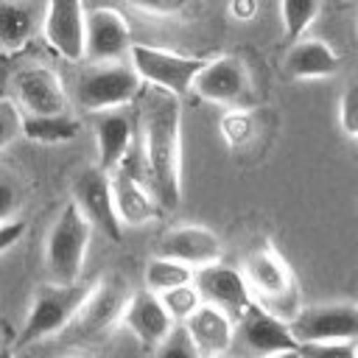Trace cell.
<instances>
[{"label":"cell","mask_w":358,"mask_h":358,"mask_svg":"<svg viewBox=\"0 0 358 358\" xmlns=\"http://www.w3.org/2000/svg\"><path fill=\"white\" fill-rule=\"evenodd\" d=\"M20 210V187L8 176H0V224L14 221Z\"/></svg>","instance_id":"32"},{"label":"cell","mask_w":358,"mask_h":358,"mask_svg":"<svg viewBox=\"0 0 358 358\" xmlns=\"http://www.w3.org/2000/svg\"><path fill=\"white\" fill-rule=\"evenodd\" d=\"M87 294H90V285H81V282H67V285L64 282H48V285H39L34 299H31L20 341L31 344V341H39V338H48V336L64 330L76 319V313L84 305Z\"/></svg>","instance_id":"4"},{"label":"cell","mask_w":358,"mask_h":358,"mask_svg":"<svg viewBox=\"0 0 358 358\" xmlns=\"http://www.w3.org/2000/svg\"><path fill=\"white\" fill-rule=\"evenodd\" d=\"M81 131V123L62 112V115H22L20 134L31 143L39 145H56V143H70Z\"/></svg>","instance_id":"22"},{"label":"cell","mask_w":358,"mask_h":358,"mask_svg":"<svg viewBox=\"0 0 358 358\" xmlns=\"http://www.w3.org/2000/svg\"><path fill=\"white\" fill-rule=\"evenodd\" d=\"M229 14L238 22H246L257 14V0H229Z\"/></svg>","instance_id":"35"},{"label":"cell","mask_w":358,"mask_h":358,"mask_svg":"<svg viewBox=\"0 0 358 358\" xmlns=\"http://www.w3.org/2000/svg\"><path fill=\"white\" fill-rule=\"evenodd\" d=\"M341 67V56L324 39H296L285 56V70L291 78H324Z\"/></svg>","instance_id":"21"},{"label":"cell","mask_w":358,"mask_h":358,"mask_svg":"<svg viewBox=\"0 0 358 358\" xmlns=\"http://www.w3.org/2000/svg\"><path fill=\"white\" fill-rule=\"evenodd\" d=\"M296 344L316 341H350L358 333V305L355 302H327L316 308H302L288 324Z\"/></svg>","instance_id":"7"},{"label":"cell","mask_w":358,"mask_h":358,"mask_svg":"<svg viewBox=\"0 0 358 358\" xmlns=\"http://www.w3.org/2000/svg\"><path fill=\"white\" fill-rule=\"evenodd\" d=\"M263 358H299L296 350H285V352H274V355H263Z\"/></svg>","instance_id":"36"},{"label":"cell","mask_w":358,"mask_h":358,"mask_svg":"<svg viewBox=\"0 0 358 358\" xmlns=\"http://www.w3.org/2000/svg\"><path fill=\"white\" fill-rule=\"evenodd\" d=\"M20 126H22V115L11 101H0V151L20 137Z\"/></svg>","instance_id":"31"},{"label":"cell","mask_w":358,"mask_h":358,"mask_svg":"<svg viewBox=\"0 0 358 358\" xmlns=\"http://www.w3.org/2000/svg\"><path fill=\"white\" fill-rule=\"evenodd\" d=\"M193 285L201 296V302L224 310L229 319H241L252 308V294L238 268L213 263L193 271Z\"/></svg>","instance_id":"10"},{"label":"cell","mask_w":358,"mask_h":358,"mask_svg":"<svg viewBox=\"0 0 358 358\" xmlns=\"http://www.w3.org/2000/svg\"><path fill=\"white\" fill-rule=\"evenodd\" d=\"M90 238H92V227L78 213V207L73 201L62 207L45 241V266L50 271V282H64V285L78 282Z\"/></svg>","instance_id":"3"},{"label":"cell","mask_w":358,"mask_h":358,"mask_svg":"<svg viewBox=\"0 0 358 358\" xmlns=\"http://www.w3.org/2000/svg\"><path fill=\"white\" fill-rule=\"evenodd\" d=\"M338 129L355 140L358 137V98H355V87L350 84L344 90V95L338 98Z\"/></svg>","instance_id":"29"},{"label":"cell","mask_w":358,"mask_h":358,"mask_svg":"<svg viewBox=\"0 0 358 358\" xmlns=\"http://www.w3.org/2000/svg\"><path fill=\"white\" fill-rule=\"evenodd\" d=\"M159 302H162V308L168 310V316L173 319V324H176V322L182 324V322L201 305V296H199L196 285L187 282V285H179V288H171V291L159 294Z\"/></svg>","instance_id":"26"},{"label":"cell","mask_w":358,"mask_h":358,"mask_svg":"<svg viewBox=\"0 0 358 358\" xmlns=\"http://www.w3.org/2000/svg\"><path fill=\"white\" fill-rule=\"evenodd\" d=\"M0 358H14V352H11L8 347H3V350H0Z\"/></svg>","instance_id":"37"},{"label":"cell","mask_w":358,"mask_h":358,"mask_svg":"<svg viewBox=\"0 0 358 358\" xmlns=\"http://www.w3.org/2000/svg\"><path fill=\"white\" fill-rule=\"evenodd\" d=\"M238 336L243 338V347L263 358V355H274V352H285V350H296V341L288 330L285 322L268 316L263 308H257L252 302V308L241 316V327Z\"/></svg>","instance_id":"18"},{"label":"cell","mask_w":358,"mask_h":358,"mask_svg":"<svg viewBox=\"0 0 358 358\" xmlns=\"http://www.w3.org/2000/svg\"><path fill=\"white\" fill-rule=\"evenodd\" d=\"M190 90L204 101L235 106V103H243L246 95L252 92V78L246 64L238 56H218L213 62H204Z\"/></svg>","instance_id":"11"},{"label":"cell","mask_w":358,"mask_h":358,"mask_svg":"<svg viewBox=\"0 0 358 358\" xmlns=\"http://www.w3.org/2000/svg\"><path fill=\"white\" fill-rule=\"evenodd\" d=\"M109 185H112V204H115L120 224L143 227L159 215V204L154 201L145 182H140L137 176H131L126 171H112Z\"/></svg>","instance_id":"19"},{"label":"cell","mask_w":358,"mask_h":358,"mask_svg":"<svg viewBox=\"0 0 358 358\" xmlns=\"http://www.w3.org/2000/svg\"><path fill=\"white\" fill-rule=\"evenodd\" d=\"M143 171L159 210H173L182 199V109L168 92L148 98L143 120Z\"/></svg>","instance_id":"1"},{"label":"cell","mask_w":358,"mask_h":358,"mask_svg":"<svg viewBox=\"0 0 358 358\" xmlns=\"http://www.w3.org/2000/svg\"><path fill=\"white\" fill-rule=\"evenodd\" d=\"M280 14H282L285 39L294 45L308 31V25L316 20L319 0H280Z\"/></svg>","instance_id":"25"},{"label":"cell","mask_w":358,"mask_h":358,"mask_svg":"<svg viewBox=\"0 0 358 358\" xmlns=\"http://www.w3.org/2000/svg\"><path fill=\"white\" fill-rule=\"evenodd\" d=\"M36 28L34 6L25 0H0V48H20Z\"/></svg>","instance_id":"23"},{"label":"cell","mask_w":358,"mask_h":358,"mask_svg":"<svg viewBox=\"0 0 358 358\" xmlns=\"http://www.w3.org/2000/svg\"><path fill=\"white\" fill-rule=\"evenodd\" d=\"M129 3L143 8V11H148V14H162V17L179 14L187 6V0H129Z\"/></svg>","instance_id":"33"},{"label":"cell","mask_w":358,"mask_h":358,"mask_svg":"<svg viewBox=\"0 0 358 358\" xmlns=\"http://www.w3.org/2000/svg\"><path fill=\"white\" fill-rule=\"evenodd\" d=\"M14 106L25 115H62L67 112V92L62 78L45 64H28L11 78Z\"/></svg>","instance_id":"8"},{"label":"cell","mask_w":358,"mask_h":358,"mask_svg":"<svg viewBox=\"0 0 358 358\" xmlns=\"http://www.w3.org/2000/svg\"><path fill=\"white\" fill-rule=\"evenodd\" d=\"M157 358H201V355L196 352L193 341L187 338V333H185L182 324H179V327H173V330L168 333V338L157 347Z\"/></svg>","instance_id":"28"},{"label":"cell","mask_w":358,"mask_h":358,"mask_svg":"<svg viewBox=\"0 0 358 358\" xmlns=\"http://www.w3.org/2000/svg\"><path fill=\"white\" fill-rule=\"evenodd\" d=\"M215 358H227V355H215Z\"/></svg>","instance_id":"38"},{"label":"cell","mask_w":358,"mask_h":358,"mask_svg":"<svg viewBox=\"0 0 358 358\" xmlns=\"http://www.w3.org/2000/svg\"><path fill=\"white\" fill-rule=\"evenodd\" d=\"M299 358H358L355 338L350 341H316V344H296Z\"/></svg>","instance_id":"27"},{"label":"cell","mask_w":358,"mask_h":358,"mask_svg":"<svg viewBox=\"0 0 358 358\" xmlns=\"http://www.w3.org/2000/svg\"><path fill=\"white\" fill-rule=\"evenodd\" d=\"M187 282H193V268L185 263H176V260H168L159 255L145 263V288L157 296L171 291V288L187 285Z\"/></svg>","instance_id":"24"},{"label":"cell","mask_w":358,"mask_h":358,"mask_svg":"<svg viewBox=\"0 0 358 358\" xmlns=\"http://www.w3.org/2000/svg\"><path fill=\"white\" fill-rule=\"evenodd\" d=\"M140 90V78L131 67L117 64V62H103L81 73L76 92L78 103L90 112H109V109H123L129 101H134Z\"/></svg>","instance_id":"6"},{"label":"cell","mask_w":358,"mask_h":358,"mask_svg":"<svg viewBox=\"0 0 358 358\" xmlns=\"http://www.w3.org/2000/svg\"><path fill=\"white\" fill-rule=\"evenodd\" d=\"M182 330L187 333V338L193 341V347H196V352L201 358L227 355V350L232 347V336H235L232 319L224 310H218V308H213L207 302H201L182 322Z\"/></svg>","instance_id":"16"},{"label":"cell","mask_w":358,"mask_h":358,"mask_svg":"<svg viewBox=\"0 0 358 358\" xmlns=\"http://www.w3.org/2000/svg\"><path fill=\"white\" fill-rule=\"evenodd\" d=\"M84 20L81 0H48L42 31L50 48L67 62L84 59Z\"/></svg>","instance_id":"14"},{"label":"cell","mask_w":358,"mask_h":358,"mask_svg":"<svg viewBox=\"0 0 358 358\" xmlns=\"http://www.w3.org/2000/svg\"><path fill=\"white\" fill-rule=\"evenodd\" d=\"M129 53H131V70L137 73V78L159 87L173 98L190 92L193 78L204 67V59L182 56L165 48H151V45H131Z\"/></svg>","instance_id":"5"},{"label":"cell","mask_w":358,"mask_h":358,"mask_svg":"<svg viewBox=\"0 0 358 358\" xmlns=\"http://www.w3.org/2000/svg\"><path fill=\"white\" fill-rule=\"evenodd\" d=\"M221 131H224L229 145H243L249 140V134H252V117L243 115V112H229L221 120Z\"/></svg>","instance_id":"30"},{"label":"cell","mask_w":358,"mask_h":358,"mask_svg":"<svg viewBox=\"0 0 358 358\" xmlns=\"http://www.w3.org/2000/svg\"><path fill=\"white\" fill-rule=\"evenodd\" d=\"M25 235V224L22 221H8V224H0V255L8 252L20 238Z\"/></svg>","instance_id":"34"},{"label":"cell","mask_w":358,"mask_h":358,"mask_svg":"<svg viewBox=\"0 0 358 358\" xmlns=\"http://www.w3.org/2000/svg\"><path fill=\"white\" fill-rule=\"evenodd\" d=\"M157 255L185 263L190 268H201V266L218 263L224 255V246H221L218 235L207 227H176L162 235Z\"/></svg>","instance_id":"15"},{"label":"cell","mask_w":358,"mask_h":358,"mask_svg":"<svg viewBox=\"0 0 358 358\" xmlns=\"http://www.w3.org/2000/svg\"><path fill=\"white\" fill-rule=\"evenodd\" d=\"M131 48V31L126 17L117 8L101 6L92 8L84 20V56H90L95 64L117 62Z\"/></svg>","instance_id":"12"},{"label":"cell","mask_w":358,"mask_h":358,"mask_svg":"<svg viewBox=\"0 0 358 358\" xmlns=\"http://www.w3.org/2000/svg\"><path fill=\"white\" fill-rule=\"evenodd\" d=\"M120 322L145 344V347H159L168 333L176 327L173 319L168 316V310L162 308L159 296L151 294V291H140V294H131L126 308H123V316Z\"/></svg>","instance_id":"17"},{"label":"cell","mask_w":358,"mask_h":358,"mask_svg":"<svg viewBox=\"0 0 358 358\" xmlns=\"http://www.w3.org/2000/svg\"><path fill=\"white\" fill-rule=\"evenodd\" d=\"M95 140H98V168L112 173L126 151L134 145V126L131 117L120 109L98 112L95 117Z\"/></svg>","instance_id":"20"},{"label":"cell","mask_w":358,"mask_h":358,"mask_svg":"<svg viewBox=\"0 0 358 358\" xmlns=\"http://www.w3.org/2000/svg\"><path fill=\"white\" fill-rule=\"evenodd\" d=\"M243 268H246L243 280L249 285V294H255L252 302L263 308L268 316L291 324L294 316L302 310V305L294 274L282 260V255L271 243H263L246 255Z\"/></svg>","instance_id":"2"},{"label":"cell","mask_w":358,"mask_h":358,"mask_svg":"<svg viewBox=\"0 0 358 358\" xmlns=\"http://www.w3.org/2000/svg\"><path fill=\"white\" fill-rule=\"evenodd\" d=\"M129 285L123 277H106L98 285L90 288L84 305L76 313V324L81 333H106L109 327H115L123 316V308L129 302Z\"/></svg>","instance_id":"13"},{"label":"cell","mask_w":358,"mask_h":358,"mask_svg":"<svg viewBox=\"0 0 358 358\" xmlns=\"http://www.w3.org/2000/svg\"><path fill=\"white\" fill-rule=\"evenodd\" d=\"M73 204L90 221V227H98L106 238L120 241L123 224L117 221V213L112 204V185L106 171H101L98 165L84 168L73 182Z\"/></svg>","instance_id":"9"}]
</instances>
